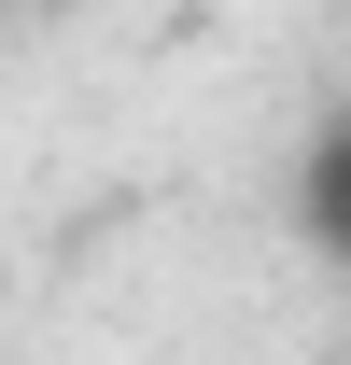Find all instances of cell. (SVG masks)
Instances as JSON below:
<instances>
[{
	"instance_id": "cell-1",
	"label": "cell",
	"mask_w": 351,
	"mask_h": 365,
	"mask_svg": "<svg viewBox=\"0 0 351 365\" xmlns=\"http://www.w3.org/2000/svg\"><path fill=\"white\" fill-rule=\"evenodd\" d=\"M295 225H309V239H323V253L351 267V113L309 140V169H295Z\"/></svg>"
}]
</instances>
